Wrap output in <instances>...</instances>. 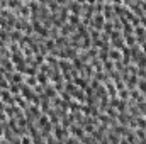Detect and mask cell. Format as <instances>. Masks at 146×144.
<instances>
[{
  "label": "cell",
  "mask_w": 146,
  "mask_h": 144,
  "mask_svg": "<svg viewBox=\"0 0 146 144\" xmlns=\"http://www.w3.org/2000/svg\"><path fill=\"white\" fill-rule=\"evenodd\" d=\"M104 24H106V17H104V14H94V15H92V20H90L92 29L102 31V29H104Z\"/></svg>",
  "instance_id": "1"
},
{
  "label": "cell",
  "mask_w": 146,
  "mask_h": 144,
  "mask_svg": "<svg viewBox=\"0 0 146 144\" xmlns=\"http://www.w3.org/2000/svg\"><path fill=\"white\" fill-rule=\"evenodd\" d=\"M138 90H139L143 95L146 93V78H143V80H139V81H138Z\"/></svg>",
  "instance_id": "2"
},
{
  "label": "cell",
  "mask_w": 146,
  "mask_h": 144,
  "mask_svg": "<svg viewBox=\"0 0 146 144\" xmlns=\"http://www.w3.org/2000/svg\"><path fill=\"white\" fill-rule=\"evenodd\" d=\"M10 81H12V83H21V81H22V75H21V73H15V75H12Z\"/></svg>",
  "instance_id": "3"
}]
</instances>
